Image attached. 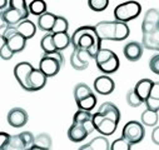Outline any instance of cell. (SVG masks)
Instances as JSON below:
<instances>
[{
    "label": "cell",
    "instance_id": "6da1fadb",
    "mask_svg": "<svg viewBox=\"0 0 159 150\" xmlns=\"http://www.w3.org/2000/svg\"><path fill=\"white\" fill-rule=\"evenodd\" d=\"M71 45L74 46V49L88 50L94 59L97 54L103 49L102 40L97 34L95 26H90V25H83L73 33Z\"/></svg>",
    "mask_w": 159,
    "mask_h": 150
},
{
    "label": "cell",
    "instance_id": "7a4b0ae2",
    "mask_svg": "<svg viewBox=\"0 0 159 150\" xmlns=\"http://www.w3.org/2000/svg\"><path fill=\"white\" fill-rule=\"evenodd\" d=\"M95 30L100 40H115L122 42L125 40L130 34L128 24L120 21H100L95 25Z\"/></svg>",
    "mask_w": 159,
    "mask_h": 150
},
{
    "label": "cell",
    "instance_id": "3957f363",
    "mask_svg": "<svg viewBox=\"0 0 159 150\" xmlns=\"http://www.w3.org/2000/svg\"><path fill=\"white\" fill-rule=\"evenodd\" d=\"M29 2L25 0H10V7L2 11V21L7 26H18L29 16Z\"/></svg>",
    "mask_w": 159,
    "mask_h": 150
},
{
    "label": "cell",
    "instance_id": "277c9868",
    "mask_svg": "<svg viewBox=\"0 0 159 150\" xmlns=\"http://www.w3.org/2000/svg\"><path fill=\"white\" fill-rule=\"evenodd\" d=\"M142 13V5L138 2H125L115 7L114 9V18L116 21L128 23L139 16Z\"/></svg>",
    "mask_w": 159,
    "mask_h": 150
},
{
    "label": "cell",
    "instance_id": "5b68a950",
    "mask_svg": "<svg viewBox=\"0 0 159 150\" xmlns=\"http://www.w3.org/2000/svg\"><path fill=\"white\" fill-rule=\"evenodd\" d=\"M35 136L30 131H23L16 135H11L10 141L0 150H30L34 146Z\"/></svg>",
    "mask_w": 159,
    "mask_h": 150
},
{
    "label": "cell",
    "instance_id": "8992f818",
    "mask_svg": "<svg viewBox=\"0 0 159 150\" xmlns=\"http://www.w3.org/2000/svg\"><path fill=\"white\" fill-rule=\"evenodd\" d=\"M144 135H145L144 125L139 121H135V120L128 121L122 130V136L125 140H128L132 145L139 144L144 139Z\"/></svg>",
    "mask_w": 159,
    "mask_h": 150
},
{
    "label": "cell",
    "instance_id": "52a82bcc",
    "mask_svg": "<svg viewBox=\"0 0 159 150\" xmlns=\"http://www.w3.org/2000/svg\"><path fill=\"white\" fill-rule=\"evenodd\" d=\"M93 124L95 126V130L103 136L113 135L116 130V126H118V123L115 120L104 117L99 111L93 114Z\"/></svg>",
    "mask_w": 159,
    "mask_h": 150
},
{
    "label": "cell",
    "instance_id": "ba28073f",
    "mask_svg": "<svg viewBox=\"0 0 159 150\" xmlns=\"http://www.w3.org/2000/svg\"><path fill=\"white\" fill-rule=\"evenodd\" d=\"M33 70H34V66L28 61L18 63L14 68V77L16 79V82L26 91H31L29 80H30V74H31Z\"/></svg>",
    "mask_w": 159,
    "mask_h": 150
},
{
    "label": "cell",
    "instance_id": "9c48e42d",
    "mask_svg": "<svg viewBox=\"0 0 159 150\" xmlns=\"http://www.w3.org/2000/svg\"><path fill=\"white\" fill-rule=\"evenodd\" d=\"M158 29H159V10L152 8L144 15V19L142 23V33L143 35H147V34L154 33Z\"/></svg>",
    "mask_w": 159,
    "mask_h": 150
},
{
    "label": "cell",
    "instance_id": "30bf717a",
    "mask_svg": "<svg viewBox=\"0 0 159 150\" xmlns=\"http://www.w3.org/2000/svg\"><path fill=\"white\" fill-rule=\"evenodd\" d=\"M28 113L23 108H13L8 113V123L13 128H23L28 123Z\"/></svg>",
    "mask_w": 159,
    "mask_h": 150
},
{
    "label": "cell",
    "instance_id": "8fae6325",
    "mask_svg": "<svg viewBox=\"0 0 159 150\" xmlns=\"http://www.w3.org/2000/svg\"><path fill=\"white\" fill-rule=\"evenodd\" d=\"M39 69L45 74L47 78H52V77H55L60 71L61 65L58 60H55L50 56L43 55V58L40 59V63H39Z\"/></svg>",
    "mask_w": 159,
    "mask_h": 150
},
{
    "label": "cell",
    "instance_id": "7c38bea8",
    "mask_svg": "<svg viewBox=\"0 0 159 150\" xmlns=\"http://www.w3.org/2000/svg\"><path fill=\"white\" fill-rule=\"evenodd\" d=\"M115 83L109 75H100L94 80V90L99 95H109L114 91Z\"/></svg>",
    "mask_w": 159,
    "mask_h": 150
},
{
    "label": "cell",
    "instance_id": "4fadbf2b",
    "mask_svg": "<svg viewBox=\"0 0 159 150\" xmlns=\"http://www.w3.org/2000/svg\"><path fill=\"white\" fill-rule=\"evenodd\" d=\"M143 44L142 43H138V42H130L128 43L124 49H123V53H124V56L127 60L129 61H138L142 55H143Z\"/></svg>",
    "mask_w": 159,
    "mask_h": 150
},
{
    "label": "cell",
    "instance_id": "5bb4252c",
    "mask_svg": "<svg viewBox=\"0 0 159 150\" xmlns=\"http://www.w3.org/2000/svg\"><path fill=\"white\" fill-rule=\"evenodd\" d=\"M47 77L45 74L39 69V68H34V70L31 71L30 74V88H31V91H39L42 90L45 84H47Z\"/></svg>",
    "mask_w": 159,
    "mask_h": 150
},
{
    "label": "cell",
    "instance_id": "9a60e30c",
    "mask_svg": "<svg viewBox=\"0 0 159 150\" xmlns=\"http://www.w3.org/2000/svg\"><path fill=\"white\" fill-rule=\"evenodd\" d=\"M89 135V133L87 131L85 126L83 124H76L73 123L68 130V138L69 140H71L73 143H80L83 141L87 136Z\"/></svg>",
    "mask_w": 159,
    "mask_h": 150
},
{
    "label": "cell",
    "instance_id": "2e32d148",
    "mask_svg": "<svg viewBox=\"0 0 159 150\" xmlns=\"http://www.w3.org/2000/svg\"><path fill=\"white\" fill-rule=\"evenodd\" d=\"M57 18H58V15L47 11L45 14H43L42 16L38 18L36 26L40 29V30H43V31H47L48 34H49V33H53V29H54Z\"/></svg>",
    "mask_w": 159,
    "mask_h": 150
},
{
    "label": "cell",
    "instance_id": "e0dca14e",
    "mask_svg": "<svg viewBox=\"0 0 159 150\" xmlns=\"http://www.w3.org/2000/svg\"><path fill=\"white\" fill-rule=\"evenodd\" d=\"M100 114H103L104 117L109 118V119H113L115 120L116 123L120 121V111L116 108V105H114L113 103L110 101H107V103H103L98 110Z\"/></svg>",
    "mask_w": 159,
    "mask_h": 150
},
{
    "label": "cell",
    "instance_id": "ac0fdd59",
    "mask_svg": "<svg viewBox=\"0 0 159 150\" xmlns=\"http://www.w3.org/2000/svg\"><path fill=\"white\" fill-rule=\"evenodd\" d=\"M2 39H3V38H2ZM4 40L7 42V45L9 46V49L14 54L23 51L25 49V45H26V39L24 36H21L20 34H18V33L15 35L8 38V39H4Z\"/></svg>",
    "mask_w": 159,
    "mask_h": 150
},
{
    "label": "cell",
    "instance_id": "d6986e66",
    "mask_svg": "<svg viewBox=\"0 0 159 150\" xmlns=\"http://www.w3.org/2000/svg\"><path fill=\"white\" fill-rule=\"evenodd\" d=\"M154 85V82L150 80V79H142L139 80L137 84H135V93L142 98V100L145 103V100L149 98L150 95V91H152V88Z\"/></svg>",
    "mask_w": 159,
    "mask_h": 150
},
{
    "label": "cell",
    "instance_id": "ffe728a7",
    "mask_svg": "<svg viewBox=\"0 0 159 150\" xmlns=\"http://www.w3.org/2000/svg\"><path fill=\"white\" fill-rule=\"evenodd\" d=\"M15 28H16L18 34H20L21 36H24L26 40L31 39V38L35 35V33H36V25H35L33 21H30L29 19L21 21V23H20L18 26H15Z\"/></svg>",
    "mask_w": 159,
    "mask_h": 150
},
{
    "label": "cell",
    "instance_id": "44dd1931",
    "mask_svg": "<svg viewBox=\"0 0 159 150\" xmlns=\"http://www.w3.org/2000/svg\"><path fill=\"white\" fill-rule=\"evenodd\" d=\"M145 106L149 110L159 111V82H154L149 98L145 100Z\"/></svg>",
    "mask_w": 159,
    "mask_h": 150
},
{
    "label": "cell",
    "instance_id": "7402d4cb",
    "mask_svg": "<svg viewBox=\"0 0 159 150\" xmlns=\"http://www.w3.org/2000/svg\"><path fill=\"white\" fill-rule=\"evenodd\" d=\"M142 44L148 50H155V51H158L159 50V29L155 30L154 33L143 35Z\"/></svg>",
    "mask_w": 159,
    "mask_h": 150
},
{
    "label": "cell",
    "instance_id": "603a6c76",
    "mask_svg": "<svg viewBox=\"0 0 159 150\" xmlns=\"http://www.w3.org/2000/svg\"><path fill=\"white\" fill-rule=\"evenodd\" d=\"M119 65H120V61H119V58L116 54H114L108 61L98 65V69L104 74V75H110L113 73H115L119 69Z\"/></svg>",
    "mask_w": 159,
    "mask_h": 150
},
{
    "label": "cell",
    "instance_id": "cb8c5ba5",
    "mask_svg": "<svg viewBox=\"0 0 159 150\" xmlns=\"http://www.w3.org/2000/svg\"><path fill=\"white\" fill-rule=\"evenodd\" d=\"M54 44L58 51L65 50L69 45H71V35L68 33H60V34H53Z\"/></svg>",
    "mask_w": 159,
    "mask_h": 150
},
{
    "label": "cell",
    "instance_id": "d4e9b609",
    "mask_svg": "<svg viewBox=\"0 0 159 150\" xmlns=\"http://www.w3.org/2000/svg\"><path fill=\"white\" fill-rule=\"evenodd\" d=\"M159 120V115H158V111H153L149 109H145L142 113V117H140V121L144 126H154L158 124Z\"/></svg>",
    "mask_w": 159,
    "mask_h": 150
},
{
    "label": "cell",
    "instance_id": "484cf974",
    "mask_svg": "<svg viewBox=\"0 0 159 150\" xmlns=\"http://www.w3.org/2000/svg\"><path fill=\"white\" fill-rule=\"evenodd\" d=\"M92 94H93L92 89L89 88V85H87L84 83H79L74 88V99H75V103L83 100L84 98H87V96H89Z\"/></svg>",
    "mask_w": 159,
    "mask_h": 150
},
{
    "label": "cell",
    "instance_id": "4316f807",
    "mask_svg": "<svg viewBox=\"0 0 159 150\" xmlns=\"http://www.w3.org/2000/svg\"><path fill=\"white\" fill-rule=\"evenodd\" d=\"M29 11L31 15H36L38 18L47 13V3L43 0H33L29 3Z\"/></svg>",
    "mask_w": 159,
    "mask_h": 150
},
{
    "label": "cell",
    "instance_id": "83f0119b",
    "mask_svg": "<svg viewBox=\"0 0 159 150\" xmlns=\"http://www.w3.org/2000/svg\"><path fill=\"white\" fill-rule=\"evenodd\" d=\"M40 48L43 49L44 54H49V53H55L58 51L57 48H55V44H54V38H53V34L49 33L47 35H44L40 40Z\"/></svg>",
    "mask_w": 159,
    "mask_h": 150
},
{
    "label": "cell",
    "instance_id": "f1b7e54d",
    "mask_svg": "<svg viewBox=\"0 0 159 150\" xmlns=\"http://www.w3.org/2000/svg\"><path fill=\"white\" fill-rule=\"evenodd\" d=\"M76 105H78V109H79V110L90 111V110H93V109L95 108V105H97V96H95L94 94H92V95L84 98L83 100L78 101Z\"/></svg>",
    "mask_w": 159,
    "mask_h": 150
},
{
    "label": "cell",
    "instance_id": "f546056e",
    "mask_svg": "<svg viewBox=\"0 0 159 150\" xmlns=\"http://www.w3.org/2000/svg\"><path fill=\"white\" fill-rule=\"evenodd\" d=\"M89 144L94 150H110L109 140L107 139V136H103V135L94 138Z\"/></svg>",
    "mask_w": 159,
    "mask_h": 150
},
{
    "label": "cell",
    "instance_id": "4dcf8cb0",
    "mask_svg": "<svg viewBox=\"0 0 159 150\" xmlns=\"http://www.w3.org/2000/svg\"><path fill=\"white\" fill-rule=\"evenodd\" d=\"M34 145L38 146V148H42V149H48L50 150L52 148V138L49 134H39L35 136V141H34Z\"/></svg>",
    "mask_w": 159,
    "mask_h": 150
},
{
    "label": "cell",
    "instance_id": "1f68e13d",
    "mask_svg": "<svg viewBox=\"0 0 159 150\" xmlns=\"http://www.w3.org/2000/svg\"><path fill=\"white\" fill-rule=\"evenodd\" d=\"M90 120H93V114L90 111H85V110H78L73 117V123L76 124H84Z\"/></svg>",
    "mask_w": 159,
    "mask_h": 150
},
{
    "label": "cell",
    "instance_id": "d6a6232c",
    "mask_svg": "<svg viewBox=\"0 0 159 150\" xmlns=\"http://www.w3.org/2000/svg\"><path fill=\"white\" fill-rule=\"evenodd\" d=\"M127 103H128V105L132 106V108H138V106H140V105L144 104V101H143L142 98L135 93L134 89H132V90H129V91L127 93Z\"/></svg>",
    "mask_w": 159,
    "mask_h": 150
},
{
    "label": "cell",
    "instance_id": "836d02e7",
    "mask_svg": "<svg viewBox=\"0 0 159 150\" xmlns=\"http://www.w3.org/2000/svg\"><path fill=\"white\" fill-rule=\"evenodd\" d=\"M68 28H69L68 20H66L64 16H59V15H58L57 21H55V25H54V29H53V33H52V34L68 33Z\"/></svg>",
    "mask_w": 159,
    "mask_h": 150
},
{
    "label": "cell",
    "instance_id": "e575fe53",
    "mask_svg": "<svg viewBox=\"0 0 159 150\" xmlns=\"http://www.w3.org/2000/svg\"><path fill=\"white\" fill-rule=\"evenodd\" d=\"M130 149H132V144L128 140H125L123 136L114 140L110 144V150H130Z\"/></svg>",
    "mask_w": 159,
    "mask_h": 150
},
{
    "label": "cell",
    "instance_id": "d590c367",
    "mask_svg": "<svg viewBox=\"0 0 159 150\" xmlns=\"http://www.w3.org/2000/svg\"><path fill=\"white\" fill-rule=\"evenodd\" d=\"M109 5V0H88V7L93 11H104Z\"/></svg>",
    "mask_w": 159,
    "mask_h": 150
},
{
    "label": "cell",
    "instance_id": "8d00e7d4",
    "mask_svg": "<svg viewBox=\"0 0 159 150\" xmlns=\"http://www.w3.org/2000/svg\"><path fill=\"white\" fill-rule=\"evenodd\" d=\"M115 53L114 51H111L110 49H102L98 54H97V56H95V63H97V66L98 65H100V64H103V63H105V61H108L113 55H114Z\"/></svg>",
    "mask_w": 159,
    "mask_h": 150
},
{
    "label": "cell",
    "instance_id": "74e56055",
    "mask_svg": "<svg viewBox=\"0 0 159 150\" xmlns=\"http://www.w3.org/2000/svg\"><path fill=\"white\" fill-rule=\"evenodd\" d=\"M70 65H71L75 70H85V69L89 66V65L84 64L80 59L78 58V55H76L75 51H73V54H71V56H70Z\"/></svg>",
    "mask_w": 159,
    "mask_h": 150
},
{
    "label": "cell",
    "instance_id": "f35d334b",
    "mask_svg": "<svg viewBox=\"0 0 159 150\" xmlns=\"http://www.w3.org/2000/svg\"><path fill=\"white\" fill-rule=\"evenodd\" d=\"M0 56L3 60H10L14 56V53L9 49V46L7 45V42L4 39H2V46H0Z\"/></svg>",
    "mask_w": 159,
    "mask_h": 150
},
{
    "label": "cell",
    "instance_id": "ab89813d",
    "mask_svg": "<svg viewBox=\"0 0 159 150\" xmlns=\"http://www.w3.org/2000/svg\"><path fill=\"white\" fill-rule=\"evenodd\" d=\"M74 51L76 53L78 58L80 59L84 64H87V65H89V64H90V60H92V59H94V58L90 55V53H89L88 50H83V49H74Z\"/></svg>",
    "mask_w": 159,
    "mask_h": 150
},
{
    "label": "cell",
    "instance_id": "60d3db41",
    "mask_svg": "<svg viewBox=\"0 0 159 150\" xmlns=\"http://www.w3.org/2000/svg\"><path fill=\"white\" fill-rule=\"evenodd\" d=\"M149 69L152 70V73L159 75V54L154 55V56L149 60Z\"/></svg>",
    "mask_w": 159,
    "mask_h": 150
},
{
    "label": "cell",
    "instance_id": "b9f144b4",
    "mask_svg": "<svg viewBox=\"0 0 159 150\" xmlns=\"http://www.w3.org/2000/svg\"><path fill=\"white\" fill-rule=\"evenodd\" d=\"M10 138H11V135H9L7 133H2V134H0V149H3L10 141Z\"/></svg>",
    "mask_w": 159,
    "mask_h": 150
},
{
    "label": "cell",
    "instance_id": "7bdbcfd3",
    "mask_svg": "<svg viewBox=\"0 0 159 150\" xmlns=\"http://www.w3.org/2000/svg\"><path fill=\"white\" fill-rule=\"evenodd\" d=\"M152 141L155 145H159V126H155L152 131Z\"/></svg>",
    "mask_w": 159,
    "mask_h": 150
},
{
    "label": "cell",
    "instance_id": "ee69618b",
    "mask_svg": "<svg viewBox=\"0 0 159 150\" xmlns=\"http://www.w3.org/2000/svg\"><path fill=\"white\" fill-rule=\"evenodd\" d=\"M78 150H94L93 148H92V145L88 143V144H84V145H82L80 148H79Z\"/></svg>",
    "mask_w": 159,
    "mask_h": 150
},
{
    "label": "cell",
    "instance_id": "f6af8a7d",
    "mask_svg": "<svg viewBox=\"0 0 159 150\" xmlns=\"http://www.w3.org/2000/svg\"><path fill=\"white\" fill-rule=\"evenodd\" d=\"M30 150H48V149H42V148H38V146H35V145H34Z\"/></svg>",
    "mask_w": 159,
    "mask_h": 150
},
{
    "label": "cell",
    "instance_id": "bcb514c9",
    "mask_svg": "<svg viewBox=\"0 0 159 150\" xmlns=\"http://www.w3.org/2000/svg\"><path fill=\"white\" fill-rule=\"evenodd\" d=\"M158 51H159V50H158Z\"/></svg>",
    "mask_w": 159,
    "mask_h": 150
}]
</instances>
